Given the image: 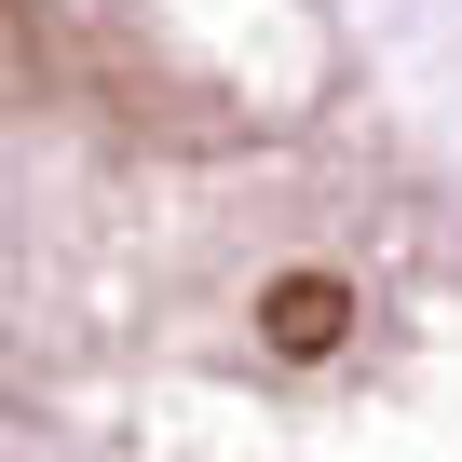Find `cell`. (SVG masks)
Masks as SVG:
<instances>
[{
	"instance_id": "cell-1",
	"label": "cell",
	"mask_w": 462,
	"mask_h": 462,
	"mask_svg": "<svg viewBox=\"0 0 462 462\" xmlns=\"http://www.w3.org/2000/svg\"><path fill=\"white\" fill-rule=\"evenodd\" d=\"M259 340H273L286 367L340 354V340H354V286H340V273H273V286H259Z\"/></svg>"
}]
</instances>
